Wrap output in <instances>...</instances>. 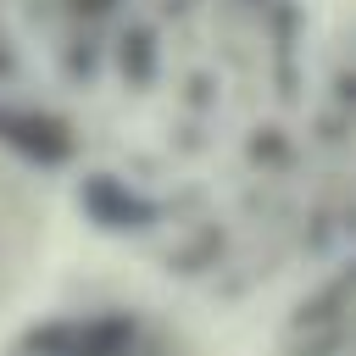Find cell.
I'll return each mask as SVG.
<instances>
[{
	"instance_id": "obj_1",
	"label": "cell",
	"mask_w": 356,
	"mask_h": 356,
	"mask_svg": "<svg viewBox=\"0 0 356 356\" xmlns=\"http://www.w3.org/2000/svg\"><path fill=\"white\" fill-rule=\"evenodd\" d=\"M0 145L28 156V161H44V167H61L72 161L78 150V134L67 117L44 111V106H22V100H0Z\"/></svg>"
},
{
	"instance_id": "obj_2",
	"label": "cell",
	"mask_w": 356,
	"mask_h": 356,
	"mask_svg": "<svg viewBox=\"0 0 356 356\" xmlns=\"http://www.w3.org/2000/svg\"><path fill=\"white\" fill-rule=\"evenodd\" d=\"M111 56H117V72L122 78H134V83H150L156 78V61H161V44H156V28L139 17V22H128L122 28V39L111 44Z\"/></svg>"
},
{
	"instance_id": "obj_3",
	"label": "cell",
	"mask_w": 356,
	"mask_h": 356,
	"mask_svg": "<svg viewBox=\"0 0 356 356\" xmlns=\"http://www.w3.org/2000/svg\"><path fill=\"white\" fill-rule=\"evenodd\" d=\"M122 0H67V17L72 22H100L106 11H117Z\"/></svg>"
},
{
	"instance_id": "obj_4",
	"label": "cell",
	"mask_w": 356,
	"mask_h": 356,
	"mask_svg": "<svg viewBox=\"0 0 356 356\" xmlns=\"http://www.w3.org/2000/svg\"><path fill=\"white\" fill-rule=\"evenodd\" d=\"M245 6H261V11H267V6H273V0H245Z\"/></svg>"
}]
</instances>
